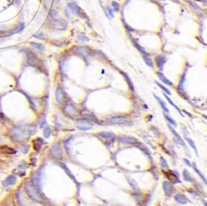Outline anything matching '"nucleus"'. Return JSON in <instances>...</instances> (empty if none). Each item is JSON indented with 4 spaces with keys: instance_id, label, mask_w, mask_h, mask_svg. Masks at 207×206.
Returning <instances> with one entry per match:
<instances>
[{
    "instance_id": "obj_24",
    "label": "nucleus",
    "mask_w": 207,
    "mask_h": 206,
    "mask_svg": "<svg viewBox=\"0 0 207 206\" xmlns=\"http://www.w3.org/2000/svg\"><path fill=\"white\" fill-rule=\"evenodd\" d=\"M99 136L104 139H111L114 137V135L111 133H108V132H103V133H99Z\"/></svg>"
},
{
    "instance_id": "obj_18",
    "label": "nucleus",
    "mask_w": 207,
    "mask_h": 206,
    "mask_svg": "<svg viewBox=\"0 0 207 206\" xmlns=\"http://www.w3.org/2000/svg\"><path fill=\"white\" fill-rule=\"evenodd\" d=\"M154 97H155V98L157 100V101L159 102L160 106H161V108H163V110H164V112L165 113H169V110L167 108V106H166V105L164 103V102H163V100H162L159 97H158L157 96H156V95H154Z\"/></svg>"
},
{
    "instance_id": "obj_25",
    "label": "nucleus",
    "mask_w": 207,
    "mask_h": 206,
    "mask_svg": "<svg viewBox=\"0 0 207 206\" xmlns=\"http://www.w3.org/2000/svg\"><path fill=\"white\" fill-rule=\"evenodd\" d=\"M164 97H166V99H167L168 100V101L169 102V104H170V105H171L172 106H174V108H175L177 111H178V113H179V114L181 115V116L182 117H184V115H183V114H182V112H181V110H180V109L179 108H178V107H177V105H175V104H174V103L172 102V101L171 100H170V98L167 96H166V94H164Z\"/></svg>"
},
{
    "instance_id": "obj_6",
    "label": "nucleus",
    "mask_w": 207,
    "mask_h": 206,
    "mask_svg": "<svg viewBox=\"0 0 207 206\" xmlns=\"http://www.w3.org/2000/svg\"><path fill=\"white\" fill-rule=\"evenodd\" d=\"M106 121L111 124H125L128 121V118L124 117H114L107 119Z\"/></svg>"
},
{
    "instance_id": "obj_21",
    "label": "nucleus",
    "mask_w": 207,
    "mask_h": 206,
    "mask_svg": "<svg viewBox=\"0 0 207 206\" xmlns=\"http://www.w3.org/2000/svg\"><path fill=\"white\" fill-rule=\"evenodd\" d=\"M185 139L187 141V142H188V144L190 145V146L191 147L192 149L194 150L196 154V155L198 156V151H197V147L195 146V142H193V141L192 139H191L189 138H187V137H185Z\"/></svg>"
},
{
    "instance_id": "obj_5",
    "label": "nucleus",
    "mask_w": 207,
    "mask_h": 206,
    "mask_svg": "<svg viewBox=\"0 0 207 206\" xmlns=\"http://www.w3.org/2000/svg\"><path fill=\"white\" fill-rule=\"evenodd\" d=\"M77 127L80 130L87 131L91 129L92 127V125L89 123L86 119H79L76 121Z\"/></svg>"
},
{
    "instance_id": "obj_30",
    "label": "nucleus",
    "mask_w": 207,
    "mask_h": 206,
    "mask_svg": "<svg viewBox=\"0 0 207 206\" xmlns=\"http://www.w3.org/2000/svg\"><path fill=\"white\" fill-rule=\"evenodd\" d=\"M51 134V129L49 126H47L43 130V136L45 138H49Z\"/></svg>"
},
{
    "instance_id": "obj_36",
    "label": "nucleus",
    "mask_w": 207,
    "mask_h": 206,
    "mask_svg": "<svg viewBox=\"0 0 207 206\" xmlns=\"http://www.w3.org/2000/svg\"><path fill=\"white\" fill-rule=\"evenodd\" d=\"M184 162L186 163L187 165H188L189 167H191V166H192V165H191V163H190V162L189 161V160L188 159H184Z\"/></svg>"
},
{
    "instance_id": "obj_13",
    "label": "nucleus",
    "mask_w": 207,
    "mask_h": 206,
    "mask_svg": "<svg viewBox=\"0 0 207 206\" xmlns=\"http://www.w3.org/2000/svg\"><path fill=\"white\" fill-rule=\"evenodd\" d=\"M55 97H56V101L60 103V104H62V103L64 101V93L62 89L60 87H58L57 89H56L55 93Z\"/></svg>"
},
{
    "instance_id": "obj_14",
    "label": "nucleus",
    "mask_w": 207,
    "mask_h": 206,
    "mask_svg": "<svg viewBox=\"0 0 207 206\" xmlns=\"http://www.w3.org/2000/svg\"><path fill=\"white\" fill-rule=\"evenodd\" d=\"M155 61H156V63L157 66L159 68V69H162L164 63H166V58L164 56H163L158 55V56H157L156 57Z\"/></svg>"
},
{
    "instance_id": "obj_23",
    "label": "nucleus",
    "mask_w": 207,
    "mask_h": 206,
    "mask_svg": "<svg viewBox=\"0 0 207 206\" xmlns=\"http://www.w3.org/2000/svg\"><path fill=\"white\" fill-rule=\"evenodd\" d=\"M143 60L145 62V63L147 64L148 66L149 67H151L153 68V61L151 60V59L150 58L149 56H147V55H143Z\"/></svg>"
},
{
    "instance_id": "obj_15",
    "label": "nucleus",
    "mask_w": 207,
    "mask_h": 206,
    "mask_svg": "<svg viewBox=\"0 0 207 206\" xmlns=\"http://www.w3.org/2000/svg\"><path fill=\"white\" fill-rule=\"evenodd\" d=\"M16 180L17 179L14 176H10L7 177L5 180L3 181V184L6 186H13L16 183Z\"/></svg>"
},
{
    "instance_id": "obj_22",
    "label": "nucleus",
    "mask_w": 207,
    "mask_h": 206,
    "mask_svg": "<svg viewBox=\"0 0 207 206\" xmlns=\"http://www.w3.org/2000/svg\"><path fill=\"white\" fill-rule=\"evenodd\" d=\"M42 145V141L41 139H36L34 141V149L35 150L37 151L40 150Z\"/></svg>"
},
{
    "instance_id": "obj_2",
    "label": "nucleus",
    "mask_w": 207,
    "mask_h": 206,
    "mask_svg": "<svg viewBox=\"0 0 207 206\" xmlns=\"http://www.w3.org/2000/svg\"><path fill=\"white\" fill-rule=\"evenodd\" d=\"M25 188L28 195H29L32 199H34L40 203H43V200L41 195L40 194L37 189H36L33 185L31 184H26Z\"/></svg>"
},
{
    "instance_id": "obj_29",
    "label": "nucleus",
    "mask_w": 207,
    "mask_h": 206,
    "mask_svg": "<svg viewBox=\"0 0 207 206\" xmlns=\"http://www.w3.org/2000/svg\"><path fill=\"white\" fill-rule=\"evenodd\" d=\"M160 163H161V165L162 167V168H169V166H168V164L167 163V162H166V160L164 159V158L163 157H160Z\"/></svg>"
},
{
    "instance_id": "obj_37",
    "label": "nucleus",
    "mask_w": 207,
    "mask_h": 206,
    "mask_svg": "<svg viewBox=\"0 0 207 206\" xmlns=\"http://www.w3.org/2000/svg\"><path fill=\"white\" fill-rule=\"evenodd\" d=\"M107 11H108V13H109V15H110L112 18H113V13H112V9H111V8L108 7V8H107Z\"/></svg>"
},
{
    "instance_id": "obj_27",
    "label": "nucleus",
    "mask_w": 207,
    "mask_h": 206,
    "mask_svg": "<svg viewBox=\"0 0 207 206\" xmlns=\"http://www.w3.org/2000/svg\"><path fill=\"white\" fill-rule=\"evenodd\" d=\"M32 46L34 47L35 48L37 49V50H40V51H44L45 50V47L43 46V45L40 44V43H31Z\"/></svg>"
},
{
    "instance_id": "obj_4",
    "label": "nucleus",
    "mask_w": 207,
    "mask_h": 206,
    "mask_svg": "<svg viewBox=\"0 0 207 206\" xmlns=\"http://www.w3.org/2000/svg\"><path fill=\"white\" fill-rule=\"evenodd\" d=\"M51 154L54 157V158L61 160L62 159L63 153H62V149L59 144L55 143L53 144V146L51 148Z\"/></svg>"
},
{
    "instance_id": "obj_31",
    "label": "nucleus",
    "mask_w": 207,
    "mask_h": 206,
    "mask_svg": "<svg viewBox=\"0 0 207 206\" xmlns=\"http://www.w3.org/2000/svg\"><path fill=\"white\" fill-rule=\"evenodd\" d=\"M78 39L80 41H81V42H88V41H89V39L87 37L86 35H83V34L82 35L81 34L78 35Z\"/></svg>"
},
{
    "instance_id": "obj_10",
    "label": "nucleus",
    "mask_w": 207,
    "mask_h": 206,
    "mask_svg": "<svg viewBox=\"0 0 207 206\" xmlns=\"http://www.w3.org/2000/svg\"><path fill=\"white\" fill-rule=\"evenodd\" d=\"M64 112H65V113L70 115V116H77L78 115V112H77V110L74 108L73 106L72 105H66L65 106H64Z\"/></svg>"
},
{
    "instance_id": "obj_1",
    "label": "nucleus",
    "mask_w": 207,
    "mask_h": 206,
    "mask_svg": "<svg viewBox=\"0 0 207 206\" xmlns=\"http://www.w3.org/2000/svg\"><path fill=\"white\" fill-rule=\"evenodd\" d=\"M35 127L32 125H22L14 127L11 131L12 138L15 141L23 142L30 138Z\"/></svg>"
},
{
    "instance_id": "obj_35",
    "label": "nucleus",
    "mask_w": 207,
    "mask_h": 206,
    "mask_svg": "<svg viewBox=\"0 0 207 206\" xmlns=\"http://www.w3.org/2000/svg\"><path fill=\"white\" fill-rule=\"evenodd\" d=\"M135 45H136V46L137 47L138 49V50H140V51L141 52H142V53H143L145 55H146V54H147V52H145V49H144V48H143V47H141V46H140V45L139 44H138V43H136Z\"/></svg>"
},
{
    "instance_id": "obj_26",
    "label": "nucleus",
    "mask_w": 207,
    "mask_h": 206,
    "mask_svg": "<svg viewBox=\"0 0 207 206\" xmlns=\"http://www.w3.org/2000/svg\"><path fill=\"white\" fill-rule=\"evenodd\" d=\"M121 74H122L123 76L125 77V79H126V81H127V83H128V85H129L130 88L132 90H134V87H133V83H132V81H131L129 77H128L127 75H126V74H125L124 73H121Z\"/></svg>"
},
{
    "instance_id": "obj_11",
    "label": "nucleus",
    "mask_w": 207,
    "mask_h": 206,
    "mask_svg": "<svg viewBox=\"0 0 207 206\" xmlns=\"http://www.w3.org/2000/svg\"><path fill=\"white\" fill-rule=\"evenodd\" d=\"M174 199L181 204H185L189 202L187 197L184 194H177L174 196Z\"/></svg>"
},
{
    "instance_id": "obj_28",
    "label": "nucleus",
    "mask_w": 207,
    "mask_h": 206,
    "mask_svg": "<svg viewBox=\"0 0 207 206\" xmlns=\"http://www.w3.org/2000/svg\"><path fill=\"white\" fill-rule=\"evenodd\" d=\"M62 168H63V170H64V171H65V172L67 173V174L69 176H70V178H71L73 180H75V176H73V175L72 174V173H71L70 170H69V169L67 168V167L65 165H62Z\"/></svg>"
},
{
    "instance_id": "obj_16",
    "label": "nucleus",
    "mask_w": 207,
    "mask_h": 206,
    "mask_svg": "<svg viewBox=\"0 0 207 206\" xmlns=\"http://www.w3.org/2000/svg\"><path fill=\"white\" fill-rule=\"evenodd\" d=\"M0 153L4 154H14L16 153V151L13 148L7 146H2L0 147Z\"/></svg>"
},
{
    "instance_id": "obj_8",
    "label": "nucleus",
    "mask_w": 207,
    "mask_h": 206,
    "mask_svg": "<svg viewBox=\"0 0 207 206\" xmlns=\"http://www.w3.org/2000/svg\"><path fill=\"white\" fill-rule=\"evenodd\" d=\"M119 141L120 142L124 144H135L138 143V140L132 136H120Z\"/></svg>"
},
{
    "instance_id": "obj_19",
    "label": "nucleus",
    "mask_w": 207,
    "mask_h": 206,
    "mask_svg": "<svg viewBox=\"0 0 207 206\" xmlns=\"http://www.w3.org/2000/svg\"><path fill=\"white\" fill-rule=\"evenodd\" d=\"M157 76L159 77L160 80H161L162 82H163L164 84H167V85H170V86H172V85H173L172 82L171 81H170L168 79H167V78H166V77L164 76V75H163V73H157Z\"/></svg>"
},
{
    "instance_id": "obj_20",
    "label": "nucleus",
    "mask_w": 207,
    "mask_h": 206,
    "mask_svg": "<svg viewBox=\"0 0 207 206\" xmlns=\"http://www.w3.org/2000/svg\"><path fill=\"white\" fill-rule=\"evenodd\" d=\"M182 176H183V178L185 181H188V182H193V178L192 176L190 175V173L186 169L184 170L183 173H182Z\"/></svg>"
},
{
    "instance_id": "obj_32",
    "label": "nucleus",
    "mask_w": 207,
    "mask_h": 206,
    "mask_svg": "<svg viewBox=\"0 0 207 206\" xmlns=\"http://www.w3.org/2000/svg\"><path fill=\"white\" fill-rule=\"evenodd\" d=\"M156 83L157 84V85L158 86H159V87L161 89H163V90H164V91L166 94H168V95H171V93L170 92L169 90L167 88L165 87L164 86H163V85H161V84H159V83H158V82H156Z\"/></svg>"
},
{
    "instance_id": "obj_12",
    "label": "nucleus",
    "mask_w": 207,
    "mask_h": 206,
    "mask_svg": "<svg viewBox=\"0 0 207 206\" xmlns=\"http://www.w3.org/2000/svg\"><path fill=\"white\" fill-rule=\"evenodd\" d=\"M167 178L171 181L172 183H181V181H179V179H178V176L174 174V173L172 172V171H169V172L166 173V174Z\"/></svg>"
},
{
    "instance_id": "obj_38",
    "label": "nucleus",
    "mask_w": 207,
    "mask_h": 206,
    "mask_svg": "<svg viewBox=\"0 0 207 206\" xmlns=\"http://www.w3.org/2000/svg\"><path fill=\"white\" fill-rule=\"evenodd\" d=\"M197 1H202V0H197Z\"/></svg>"
},
{
    "instance_id": "obj_9",
    "label": "nucleus",
    "mask_w": 207,
    "mask_h": 206,
    "mask_svg": "<svg viewBox=\"0 0 207 206\" xmlns=\"http://www.w3.org/2000/svg\"><path fill=\"white\" fill-rule=\"evenodd\" d=\"M163 190L166 196H170L174 192V187L172 184L168 182V181H164L163 184Z\"/></svg>"
},
{
    "instance_id": "obj_17",
    "label": "nucleus",
    "mask_w": 207,
    "mask_h": 206,
    "mask_svg": "<svg viewBox=\"0 0 207 206\" xmlns=\"http://www.w3.org/2000/svg\"><path fill=\"white\" fill-rule=\"evenodd\" d=\"M192 167H193V168L194 171H195V172L197 173V175L200 176V178L202 179V180L203 181H204V182L205 183V184L206 185H207V180H206V178L204 176V175H203V174L202 173L201 171H200L199 170H198V168L197 167L196 163L193 162V163H192Z\"/></svg>"
},
{
    "instance_id": "obj_33",
    "label": "nucleus",
    "mask_w": 207,
    "mask_h": 206,
    "mask_svg": "<svg viewBox=\"0 0 207 206\" xmlns=\"http://www.w3.org/2000/svg\"><path fill=\"white\" fill-rule=\"evenodd\" d=\"M112 7L113 8V9H114V11L115 12H117L119 10V5L118 3H117L115 1H113L112 3Z\"/></svg>"
},
{
    "instance_id": "obj_3",
    "label": "nucleus",
    "mask_w": 207,
    "mask_h": 206,
    "mask_svg": "<svg viewBox=\"0 0 207 206\" xmlns=\"http://www.w3.org/2000/svg\"><path fill=\"white\" fill-rule=\"evenodd\" d=\"M68 6L74 14L79 16L83 19H86L87 15L84 13V11L78 5H77L75 3H70L68 4Z\"/></svg>"
},
{
    "instance_id": "obj_7",
    "label": "nucleus",
    "mask_w": 207,
    "mask_h": 206,
    "mask_svg": "<svg viewBox=\"0 0 207 206\" xmlns=\"http://www.w3.org/2000/svg\"><path fill=\"white\" fill-rule=\"evenodd\" d=\"M168 127H169V128L170 131H171V133H172V134L174 135V136L175 137V139H176V141L177 142V143L179 144L181 146H183V147L185 148L186 150H188V151H189L188 148H187V147L186 144H185V142L184 141V140L182 139V138L181 137V136L177 133V131H176L175 129H174L172 127H171L170 125H168Z\"/></svg>"
},
{
    "instance_id": "obj_34",
    "label": "nucleus",
    "mask_w": 207,
    "mask_h": 206,
    "mask_svg": "<svg viewBox=\"0 0 207 206\" xmlns=\"http://www.w3.org/2000/svg\"><path fill=\"white\" fill-rule=\"evenodd\" d=\"M164 116H165V117H166V119H167V120L170 123V124H171V125H174V126H176V121H174V119H172L171 118H170V117H169L168 116V115H164Z\"/></svg>"
}]
</instances>
